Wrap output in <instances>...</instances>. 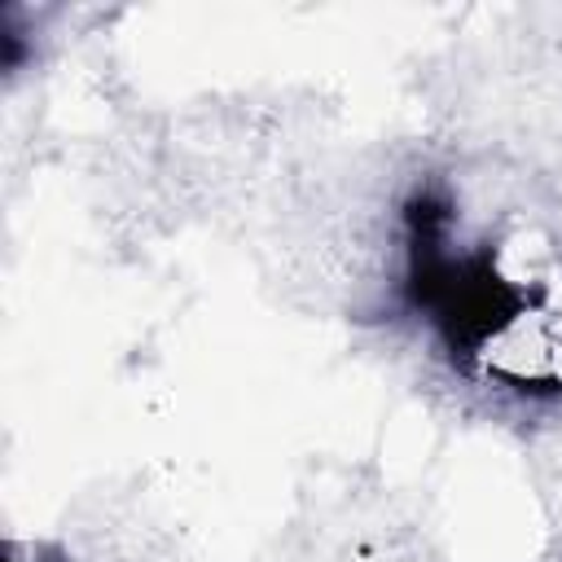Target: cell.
<instances>
[{
    "label": "cell",
    "mask_w": 562,
    "mask_h": 562,
    "mask_svg": "<svg viewBox=\"0 0 562 562\" xmlns=\"http://www.w3.org/2000/svg\"><path fill=\"white\" fill-rule=\"evenodd\" d=\"M400 237L395 312L422 321L457 373L487 378L492 351L544 307V290L509 277L492 241L457 237V202L443 184L404 198Z\"/></svg>",
    "instance_id": "cell-1"
},
{
    "label": "cell",
    "mask_w": 562,
    "mask_h": 562,
    "mask_svg": "<svg viewBox=\"0 0 562 562\" xmlns=\"http://www.w3.org/2000/svg\"><path fill=\"white\" fill-rule=\"evenodd\" d=\"M57 562H66V558H57Z\"/></svg>",
    "instance_id": "cell-2"
}]
</instances>
